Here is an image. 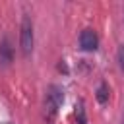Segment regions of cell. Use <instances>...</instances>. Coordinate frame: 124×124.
<instances>
[{
  "label": "cell",
  "instance_id": "6da1fadb",
  "mask_svg": "<svg viewBox=\"0 0 124 124\" xmlns=\"http://www.w3.org/2000/svg\"><path fill=\"white\" fill-rule=\"evenodd\" d=\"M35 45V33H33V21L29 16H23L21 25H19V48L23 56H29L33 52Z\"/></svg>",
  "mask_w": 124,
  "mask_h": 124
},
{
  "label": "cell",
  "instance_id": "7a4b0ae2",
  "mask_svg": "<svg viewBox=\"0 0 124 124\" xmlns=\"http://www.w3.org/2000/svg\"><path fill=\"white\" fill-rule=\"evenodd\" d=\"M62 101H64V89L60 85H50L48 91H46V97H45V116L48 120L54 118V114L58 112Z\"/></svg>",
  "mask_w": 124,
  "mask_h": 124
},
{
  "label": "cell",
  "instance_id": "3957f363",
  "mask_svg": "<svg viewBox=\"0 0 124 124\" xmlns=\"http://www.w3.org/2000/svg\"><path fill=\"white\" fill-rule=\"evenodd\" d=\"M97 46H99V37H97V33L93 31V29H83L81 33H79V48L81 50H85V52H93V50H97Z\"/></svg>",
  "mask_w": 124,
  "mask_h": 124
},
{
  "label": "cell",
  "instance_id": "277c9868",
  "mask_svg": "<svg viewBox=\"0 0 124 124\" xmlns=\"http://www.w3.org/2000/svg\"><path fill=\"white\" fill-rule=\"evenodd\" d=\"M12 60H14V48H12L10 39L4 37L2 43H0V64L8 66V64H12Z\"/></svg>",
  "mask_w": 124,
  "mask_h": 124
},
{
  "label": "cell",
  "instance_id": "5b68a950",
  "mask_svg": "<svg viewBox=\"0 0 124 124\" xmlns=\"http://www.w3.org/2000/svg\"><path fill=\"white\" fill-rule=\"evenodd\" d=\"M74 124H87V116H85L83 101H78L76 107H74Z\"/></svg>",
  "mask_w": 124,
  "mask_h": 124
},
{
  "label": "cell",
  "instance_id": "8992f818",
  "mask_svg": "<svg viewBox=\"0 0 124 124\" xmlns=\"http://www.w3.org/2000/svg\"><path fill=\"white\" fill-rule=\"evenodd\" d=\"M108 95H110V89H108V85H107L105 81H101V83L97 85V91H95V97H97V101H99L101 105H105V103H108Z\"/></svg>",
  "mask_w": 124,
  "mask_h": 124
},
{
  "label": "cell",
  "instance_id": "52a82bcc",
  "mask_svg": "<svg viewBox=\"0 0 124 124\" xmlns=\"http://www.w3.org/2000/svg\"><path fill=\"white\" fill-rule=\"evenodd\" d=\"M116 60H118V68L124 72V45L118 46V52H116Z\"/></svg>",
  "mask_w": 124,
  "mask_h": 124
},
{
  "label": "cell",
  "instance_id": "ba28073f",
  "mask_svg": "<svg viewBox=\"0 0 124 124\" xmlns=\"http://www.w3.org/2000/svg\"><path fill=\"white\" fill-rule=\"evenodd\" d=\"M120 124H124V112H122V120H120Z\"/></svg>",
  "mask_w": 124,
  "mask_h": 124
}]
</instances>
